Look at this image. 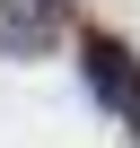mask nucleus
<instances>
[{
  "label": "nucleus",
  "instance_id": "1",
  "mask_svg": "<svg viewBox=\"0 0 140 148\" xmlns=\"http://www.w3.org/2000/svg\"><path fill=\"white\" fill-rule=\"evenodd\" d=\"M79 70H88V79H96V96L105 105H123V113H140V61H131V44L123 35H79Z\"/></svg>",
  "mask_w": 140,
  "mask_h": 148
},
{
  "label": "nucleus",
  "instance_id": "2",
  "mask_svg": "<svg viewBox=\"0 0 140 148\" xmlns=\"http://www.w3.org/2000/svg\"><path fill=\"white\" fill-rule=\"evenodd\" d=\"M0 35H9L18 52L53 44V35H61V0H0Z\"/></svg>",
  "mask_w": 140,
  "mask_h": 148
}]
</instances>
